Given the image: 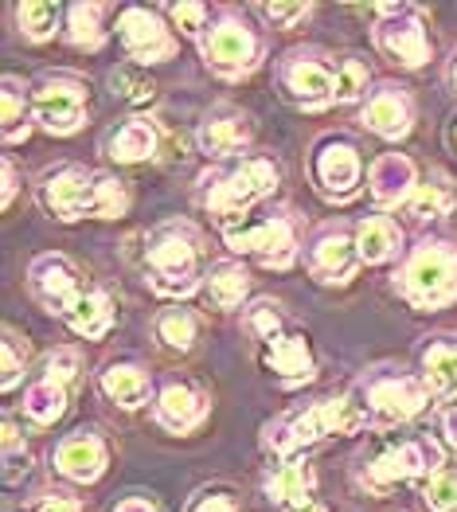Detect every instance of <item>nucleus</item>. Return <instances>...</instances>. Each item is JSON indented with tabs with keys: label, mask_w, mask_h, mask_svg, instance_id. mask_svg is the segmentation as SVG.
Wrapping results in <instances>:
<instances>
[{
	"label": "nucleus",
	"mask_w": 457,
	"mask_h": 512,
	"mask_svg": "<svg viewBox=\"0 0 457 512\" xmlns=\"http://www.w3.org/2000/svg\"><path fill=\"white\" fill-rule=\"evenodd\" d=\"M28 290L40 301L51 317H59L71 333H79L86 341H98L114 329V301L106 298V290H98L83 270L59 251L36 255L28 266Z\"/></svg>",
	"instance_id": "obj_1"
},
{
	"label": "nucleus",
	"mask_w": 457,
	"mask_h": 512,
	"mask_svg": "<svg viewBox=\"0 0 457 512\" xmlns=\"http://www.w3.org/2000/svg\"><path fill=\"white\" fill-rule=\"evenodd\" d=\"M360 430H368V419H364V407H360L356 391H340V395L301 403L293 411H282L278 419H270L262 427V446L274 462H293L301 450L317 446L321 438L360 434Z\"/></svg>",
	"instance_id": "obj_2"
},
{
	"label": "nucleus",
	"mask_w": 457,
	"mask_h": 512,
	"mask_svg": "<svg viewBox=\"0 0 457 512\" xmlns=\"http://www.w3.org/2000/svg\"><path fill=\"white\" fill-rule=\"evenodd\" d=\"M40 204L59 223L118 219L129 212V192L114 172L86 169V165H59V169L43 172Z\"/></svg>",
	"instance_id": "obj_3"
},
{
	"label": "nucleus",
	"mask_w": 457,
	"mask_h": 512,
	"mask_svg": "<svg viewBox=\"0 0 457 512\" xmlns=\"http://www.w3.org/2000/svg\"><path fill=\"white\" fill-rule=\"evenodd\" d=\"M145 274L153 294L168 301L192 298L204 290V235L188 219H165L145 235Z\"/></svg>",
	"instance_id": "obj_4"
},
{
	"label": "nucleus",
	"mask_w": 457,
	"mask_h": 512,
	"mask_svg": "<svg viewBox=\"0 0 457 512\" xmlns=\"http://www.w3.org/2000/svg\"><path fill=\"white\" fill-rule=\"evenodd\" d=\"M282 184V165L266 153H247L235 157L219 169H211L200 176V208L215 215L223 227L243 223L266 196H274Z\"/></svg>",
	"instance_id": "obj_5"
},
{
	"label": "nucleus",
	"mask_w": 457,
	"mask_h": 512,
	"mask_svg": "<svg viewBox=\"0 0 457 512\" xmlns=\"http://www.w3.org/2000/svg\"><path fill=\"white\" fill-rule=\"evenodd\" d=\"M395 294L415 305V309H446L457 301V243L450 239H418L415 247L403 255L399 270L391 274Z\"/></svg>",
	"instance_id": "obj_6"
},
{
	"label": "nucleus",
	"mask_w": 457,
	"mask_h": 512,
	"mask_svg": "<svg viewBox=\"0 0 457 512\" xmlns=\"http://www.w3.org/2000/svg\"><path fill=\"white\" fill-rule=\"evenodd\" d=\"M352 391L364 407L368 430H391L399 423H411L430 403L426 380L407 372V368H395V364H379L372 372H364V380Z\"/></svg>",
	"instance_id": "obj_7"
},
{
	"label": "nucleus",
	"mask_w": 457,
	"mask_h": 512,
	"mask_svg": "<svg viewBox=\"0 0 457 512\" xmlns=\"http://www.w3.org/2000/svg\"><path fill=\"white\" fill-rule=\"evenodd\" d=\"M262 36L247 24V16L239 8H215L208 32L200 40V55H204V67L211 75L235 83V79H247L250 71L262 63Z\"/></svg>",
	"instance_id": "obj_8"
},
{
	"label": "nucleus",
	"mask_w": 457,
	"mask_h": 512,
	"mask_svg": "<svg viewBox=\"0 0 457 512\" xmlns=\"http://www.w3.org/2000/svg\"><path fill=\"white\" fill-rule=\"evenodd\" d=\"M223 243L235 255L262 262L266 270H290L297 255L305 251L301 219L293 212H270L262 219H243L235 227H223Z\"/></svg>",
	"instance_id": "obj_9"
},
{
	"label": "nucleus",
	"mask_w": 457,
	"mask_h": 512,
	"mask_svg": "<svg viewBox=\"0 0 457 512\" xmlns=\"http://www.w3.org/2000/svg\"><path fill=\"white\" fill-rule=\"evenodd\" d=\"M372 12L379 16L372 28V43L387 63L403 71H418L430 63L434 43H430L426 12L418 4H375Z\"/></svg>",
	"instance_id": "obj_10"
},
{
	"label": "nucleus",
	"mask_w": 457,
	"mask_h": 512,
	"mask_svg": "<svg viewBox=\"0 0 457 512\" xmlns=\"http://www.w3.org/2000/svg\"><path fill=\"white\" fill-rule=\"evenodd\" d=\"M278 90L297 110H329L336 106V55L321 47H293L278 59Z\"/></svg>",
	"instance_id": "obj_11"
},
{
	"label": "nucleus",
	"mask_w": 457,
	"mask_h": 512,
	"mask_svg": "<svg viewBox=\"0 0 457 512\" xmlns=\"http://www.w3.org/2000/svg\"><path fill=\"white\" fill-rule=\"evenodd\" d=\"M36 126L51 137H71L86 126L90 114V83L75 71H43L32 83Z\"/></svg>",
	"instance_id": "obj_12"
},
{
	"label": "nucleus",
	"mask_w": 457,
	"mask_h": 512,
	"mask_svg": "<svg viewBox=\"0 0 457 512\" xmlns=\"http://www.w3.org/2000/svg\"><path fill=\"white\" fill-rule=\"evenodd\" d=\"M438 470H446V454L434 438L418 434V438H403L399 446H387L383 454H375L364 466V485L372 493H387L399 481H426Z\"/></svg>",
	"instance_id": "obj_13"
},
{
	"label": "nucleus",
	"mask_w": 457,
	"mask_h": 512,
	"mask_svg": "<svg viewBox=\"0 0 457 512\" xmlns=\"http://www.w3.org/2000/svg\"><path fill=\"white\" fill-rule=\"evenodd\" d=\"M305 270L313 274V282L321 286H348L356 278L360 262V247H356V227L348 223H325L305 239Z\"/></svg>",
	"instance_id": "obj_14"
},
{
	"label": "nucleus",
	"mask_w": 457,
	"mask_h": 512,
	"mask_svg": "<svg viewBox=\"0 0 457 512\" xmlns=\"http://www.w3.org/2000/svg\"><path fill=\"white\" fill-rule=\"evenodd\" d=\"M309 172H313V188L329 204H348V200L360 196L364 161H360V149L348 137H325V141H317V149L309 157Z\"/></svg>",
	"instance_id": "obj_15"
},
{
	"label": "nucleus",
	"mask_w": 457,
	"mask_h": 512,
	"mask_svg": "<svg viewBox=\"0 0 457 512\" xmlns=\"http://www.w3.org/2000/svg\"><path fill=\"white\" fill-rule=\"evenodd\" d=\"M118 43L129 55V63H137V67H157L176 55V36L165 24V16L157 8H141V4H129L118 12Z\"/></svg>",
	"instance_id": "obj_16"
},
{
	"label": "nucleus",
	"mask_w": 457,
	"mask_h": 512,
	"mask_svg": "<svg viewBox=\"0 0 457 512\" xmlns=\"http://www.w3.org/2000/svg\"><path fill=\"white\" fill-rule=\"evenodd\" d=\"M250 141H254V122H250L247 110L239 106H211L204 114V122L196 129V145L200 153L211 161H235V157H247Z\"/></svg>",
	"instance_id": "obj_17"
},
{
	"label": "nucleus",
	"mask_w": 457,
	"mask_h": 512,
	"mask_svg": "<svg viewBox=\"0 0 457 512\" xmlns=\"http://www.w3.org/2000/svg\"><path fill=\"white\" fill-rule=\"evenodd\" d=\"M360 122L383 141H403L415 129V98L403 83H375L360 102Z\"/></svg>",
	"instance_id": "obj_18"
},
{
	"label": "nucleus",
	"mask_w": 457,
	"mask_h": 512,
	"mask_svg": "<svg viewBox=\"0 0 457 512\" xmlns=\"http://www.w3.org/2000/svg\"><path fill=\"white\" fill-rule=\"evenodd\" d=\"M51 462H55V473H63L67 481L94 485L106 473V466H110V446H106V438L94 427H79L55 446Z\"/></svg>",
	"instance_id": "obj_19"
},
{
	"label": "nucleus",
	"mask_w": 457,
	"mask_h": 512,
	"mask_svg": "<svg viewBox=\"0 0 457 512\" xmlns=\"http://www.w3.org/2000/svg\"><path fill=\"white\" fill-rule=\"evenodd\" d=\"M211 411V399L188 380H168L161 384L157 399H153V419L157 427H165L168 434H188L196 430Z\"/></svg>",
	"instance_id": "obj_20"
},
{
	"label": "nucleus",
	"mask_w": 457,
	"mask_h": 512,
	"mask_svg": "<svg viewBox=\"0 0 457 512\" xmlns=\"http://www.w3.org/2000/svg\"><path fill=\"white\" fill-rule=\"evenodd\" d=\"M262 493L270 505L286 512H301L309 505H317V473L305 458H293V462H278L262 473Z\"/></svg>",
	"instance_id": "obj_21"
},
{
	"label": "nucleus",
	"mask_w": 457,
	"mask_h": 512,
	"mask_svg": "<svg viewBox=\"0 0 457 512\" xmlns=\"http://www.w3.org/2000/svg\"><path fill=\"white\" fill-rule=\"evenodd\" d=\"M418 169L407 153H383L368 169V192L375 208H407V200L418 192Z\"/></svg>",
	"instance_id": "obj_22"
},
{
	"label": "nucleus",
	"mask_w": 457,
	"mask_h": 512,
	"mask_svg": "<svg viewBox=\"0 0 457 512\" xmlns=\"http://www.w3.org/2000/svg\"><path fill=\"white\" fill-rule=\"evenodd\" d=\"M102 149H106V157H110V161H118V165H141V161H153V157H157V149H161V129H157L153 118L133 114V118L118 122V126L102 137Z\"/></svg>",
	"instance_id": "obj_23"
},
{
	"label": "nucleus",
	"mask_w": 457,
	"mask_h": 512,
	"mask_svg": "<svg viewBox=\"0 0 457 512\" xmlns=\"http://www.w3.org/2000/svg\"><path fill=\"white\" fill-rule=\"evenodd\" d=\"M266 368L282 380L286 387H301L317 376V360L305 333H278L274 341H266Z\"/></svg>",
	"instance_id": "obj_24"
},
{
	"label": "nucleus",
	"mask_w": 457,
	"mask_h": 512,
	"mask_svg": "<svg viewBox=\"0 0 457 512\" xmlns=\"http://www.w3.org/2000/svg\"><path fill=\"white\" fill-rule=\"evenodd\" d=\"M98 387H102V395H106L110 403H118L122 411H137V407H145L149 399H157V395H153V376H149L141 364H133V360H114V364H106V368L98 372Z\"/></svg>",
	"instance_id": "obj_25"
},
{
	"label": "nucleus",
	"mask_w": 457,
	"mask_h": 512,
	"mask_svg": "<svg viewBox=\"0 0 457 512\" xmlns=\"http://www.w3.org/2000/svg\"><path fill=\"white\" fill-rule=\"evenodd\" d=\"M0 118H4V145H24L36 126V110H32V86L20 83L16 75H4L0 83Z\"/></svg>",
	"instance_id": "obj_26"
},
{
	"label": "nucleus",
	"mask_w": 457,
	"mask_h": 512,
	"mask_svg": "<svg viewBox=\"0 0 457 512\" xmlns=\"http://www.w3.org/2000/svg\"><path fill=\"white\" fill-rule=\"evenodd\" d=\"M356 247H360V262L379 266L403 251V227L391 215H368L356 223Z\"/></svg>",
	"instance_id": "obj_27"
},
{
	"label": "nucleus",
	"mask_w": 457,
	"mask_h": 512,
	"mask_svg": "<svg viewBox=\"0 0 457 512\" xmlns=\"http://www.w3.org/2000/svg\"><path fill=\"white\" fill-rule=\"evenodd\" d=\"M110 12H114V4H98V0L67 4V12H63V36H67V43L98 51L106 43V16Z\"/></svg>",
	"instance_id": "obj_28"
},
{
	"label": "nucleus",
	"mask_w": 457,
	"mask_h": 512,
	"mask_svg": "<svg viewBox=\"0 0 457 512\" xmlns=\"http://www.w3.org/2000/svg\"><path fill=\"white\" fill-rule=\"evenodd\" d=\"M250 294V270L235 258H223V262H211L208 278H204V298L215 309H239Z\"/></svg>",
	"instance_id": "obj_29"
},
{
	"label": "nucleus",
	"mask_w": 457,
	"mask_h": 512,
	"mask_svg": "<svg viewBox=\"0 0 457 512\" xmlns=\"http://www.w3.org/2000/svg\"><path fill=\"white\" fill-rule=\"evenodd\" d=\"M422 364V380L438 395H454L457 391V341L454 337H434L422 344L418 352Z\"/></svg>",
	"instance_id": "obj_30"
},
{
	"label": "nucleus",
	"mask_w": 457,
	"mask_h": 512,
	"mask_svg": "<svg viewBox=\"0 0 457 512\" xmlns=\"http://www.w3.org/2000/svg\"><path fill=\"white\" fill-rule=\"evenodd\" d=\"M454 204H457L454 184H450L442 172H434L430 180L418 184V192L407 200V215H411V223L426 227V223H434V219H446V215L454 212Z\"/></svg>",
	"instance_id": "obj_31"
},
{
	"label": "nucleus",
	"mask_w": 457,
	"mask_h": 512,
	"mask_svg": "<svg viewBox=\"0 0 457 512\" xmlns=\"http://www.w3.org/2000/svg\"><path fill=\"white\" fill-rule=\"evenodd\" d=\"M63 4L55 0H20L16 4V32L28 43H47L55 36V28L63 24Z\"/></svg>",
	"instance_id": "obj_32"
},
{
	"label": "nucleus",
	"mask_w": 457,
	"mask_h": 512,
	"mask_svg": "<svg viewBox=\"0 0 457 512\" xmlns=\"http://www.w3.org/2000/svg\"><path fill=\"white\" fill-rule=\"evenodd\" d=\"M63 411H67V387L59 384V380L40 376L36 384H28V391H24V415H28L36 427L59 423Z\"/></svg>",
	"instance_id": "obj_33"
},
{
	"label": "nucleus",
	"mask_w": 457,
	"mask_h": 512,
	"mask_svg": "<svg viewBox=\"0 0 457 512\" xmlns=\"http://www.w3.org/2000/svg\"><path fill=\"white\" fill-rule=\"evenodd\" d=\"M153 333H157V341L165 344V348H172V352H192V348H196V337H200V321H196L192 309L168 305V309L157 313Z\"/></svg>",
	"instance_id": "obj_34"
},
{
	"label": "nucleus",
	"mask_w": 457,
	"mask_h": 512,
	"mask_svg": "<svg viewBox=\"0 0 457 512\" xmlns=\"http://www.w3.org/2000/svg\"><path fill=\"white\" fill-rule=\"evenodd\" d=\"M368 63L360 55H336V106H352L368 98Z\"/></svg>",
	"instance_id": "obj_35"
},
{
	"label": "nucleus",
	"mask_w": 457,
	"mask_h": 512,
	"mask_svg": "<svg viewBox=\"0 0 457 512\" xmlns=\"http://www.w3.org/2000/svg\"><path fill=\"white\" fill-rule=\"evenodd\" d=\"M110 86H114V94L129 102V106H149L153 98H157V83L145 75V67H137V63H122V67H114L110 71Z\"/></svg>",
	"instance_id": "obj_36"
},
{
	"label": "nucleus",
	"mask_w": 457,
	"mask_h": 512,
	"mask_svg": "<svg viewBox=\"0 0 457 512\" xmlns=\"http://www.w3.org/2000/svg\"><path fill=\"white\" fill-rule=\"evenodd\" d=\"M165 16L188 36V40H204V32H208V24H211V12L204 0H184V4H165Z\"/></svg>",
	"instance_id": "obj_37"
},
{
	"label": "nucleus",
	"mask_w": 457,
	"mask_h": 512,
	"mask_svg": "<svg viewBox=\"0 0 457 512\" xmlns=\"http://www.w3.org/2000/svg\"><path fill=\"white\" fill-rule=\"evenodd\" d=\"M247 329L258 337V341H274L278 333H286V309L278 305V301L270 298H258L254 305L247 309Z\"/></svg>",
	"instance_id": "obj_38"
},
{
	"label": "nucleus",
	"mask_w": 457,
	"mask_h": 512,
	"mask_svg": "<svg viewBox=\"0 0 457 512\" xmlns=\"http://www.w3.org/2000/svg\"><path fill=\"white\" fill-rule=\"evenodd\" d=\"M418 497L430 512H457V470H438L418 485Z\"/></svg>",
	"instance_id": "obj_39"
},
{
	"label": "nucleus",
	"mask_w": 457,
	"mask_h": 512,
	"mask_svg": "<svg viewBox=\"0 0 457 512\" xmlns=\"http://www.w3.org/2000/svg\"><path fill=\"white\" fill-rule=\"evenodd\" d=\"M258 16H266L282 32H293L313 16V4H305V0H274V4H258Z\"/></svg>",
	"instance_id": "obj_40"
},
{
	"label": "nucleus",
	"mask_w": 457,
	"mask_h": 512,
	"mask_svg": "<svg viewBox=\"0 0 457 512\" xmlns=\"http://www.w3.org/2000/svg\"><path fill=\"white\" fill-rule=\"evenodd\" d=\"M32 470V454L20 446V434H16V423L4 419V481L16 485L20 477H28Z\"/></svg>",
	"instance_id": "obj_41"
},
{
	"label": "nucleus",
	"mask_w": 457,
	"mask_h": 512,
	"mask_svg": "<svg viewBox=\"0 0 457 512\" xmlns=\"http://www.w3.org/2000/svg\"><path fill=\"white\" fill-rule=\"evenodd\" d=\"M184 512H239V501H235V493L227 485H204V489H196L188 497Z\"/></svg>",
	"instance_id": "obj_42"
},
{
	"label": "nucleus",
	"mask_w": 457,
	"mask_h": 512,
	"mask_svg": "<svg viewBox=\"0 0 457 512\" xmlns=\"http://www.w3.org/2000/svg\"><path fill=\"white\" fill-rule=\"evenodd\" d=\"M24 368H28V344L20 341L12 329H4V376H0V387L12 391V387L20 384Z\"/></svg>",
	"instance_id": "obj_43"
},
{
	"label": "nucleus",
	"mask_w": 457,
	"mask_h": 512,
	"mask_svg": "<svg viewBox=\"0 0 457 512\" xmlns=\"http://www.w3.org/2000/svg\"><path fill=\"white\" fill-rule=\"evenodd\" d=\"M43 376H47V380H59L63 387H71V380L79 376V352H75V348L51 352L47 364H43Z\"/></svg>",
	"instance_id": "obj_44"
},
{
	"label": "nucleus",
	"mask_w": 457,
	"mask_h": 512,
	"mask_svg": "<svg viewBox=\"0 0 457 512\" xmlns=\"http://www.w3.org/2000/svg\"><path fill=\"white\" fill-rule=\"evenodd\" d=\"M28 512H83V505L71 497V493H63V489H51V493H43L40 501L32 505Z\"/></svg>",
	"instance_id": "obj_45"
},
{
	"label": "nucleus",
	"mask_w": 457,
	"mask_h": 512,
	"mask_svg": "<svg viewBox=\"0 0 457 512\" xmlns=\"http://www.w3.org/2000/svg\"><path fill=\"white\" fill-rule=\"evenodd\" d=\"M0 169H4V212H8V208H12V200H16L20 180H16V165H12L8 157H4V165H0Z\"/></svg>",
	"instance_id": "obj_46"
},
{
	"label": "nucleus",
	"mask_w": 457,
	"mask_h": 512,
	"mask_svg": "<svg viewBox=\"0 0 457 512\" xmlns=\"http://www.w3.org/2000/svg\"><path fill=\"white\" fill-rule=\"evenodd\" d=\"M438 423H442V434L450 438V446H457V399H454V403H446V407H442Z\"/></svg>",
	"instance_id": "obj_47"
},
{
	"label": "nucleus",
	"mask_w": 457,
	"mask_h": 512,
	"mask_svg": "<svg viewBox=\"0 0 457 512\" xmlns=\"http://www.w3.org/2000/svg\"><path fill=\"white\" fill-rule=\"evenodd\" d=\"M114 512H157V505L149 497H125V501L114 505Z\"/></svg>",
	"instance_id": "obj_48"
},
{
	"label": "nucleus",
	"mask_w": 457,
	"mask_h": 512,
	"mask_svg": "<svg viewBox=\"0 0 457 512\" xmlns=\"http://www.w3.org/2000/svg\"><path fill=\"white\" fill-rule=\"evenodd\" d=\"M450 86H454V90H457V55H454V59H450Z\"/></svg>",
	"instance_id": "obj_49"
},
{
	"label": "nucleus",
	"mask_w": 457,
	"mask_h": 512,
	"mask_svg": "<svg viewBox=\"0 0 457 512\" xmlns=\"http://www.w3.org/2000/svg\"><path fill=\"white\" fill-rule=\"evenodd\" d=\"M301 512H329V509H325V505L317 501V505H309V509H301Z\"/></svg>",
	"instance_id": "obj_50"
},
{
	"label": "nucleus",
	"mask_w": 457,
	"mask_h": 512,
	"mask_svg": "<svg viewBox=\"0 0 457 512\" xmlns=\"http://www.w3.org/2000/svg\"><path fill=\"white\" fill-rule=\"evenodd\" d=\"M454 141H457V126H454Z\"/></svg>",
	"instance_id": "obj_51"
}]
</instances>
